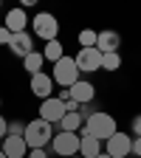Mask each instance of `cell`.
Returning a JSON list of instances; mask_svg holds the SVG:
<instances>
[{"instance_id":"obj_18","label":"cell","mask_w":141,"mask_h":158,"mask_svg":"<svg viewBox=\"0 0 141 158\" xmlns=\"http://www.w3.org/2000/svg\"><path fill=\"white\" fill-rule=\"evenodd\" d=\"M43 65H45V59H43V54H39V51H31L28 56H23V68H26L31 76L43 73Z\"/></svg>"},{"instance_id":"obj_6","label":"cell","mask_w":141,"mask_h":158,"mask_svg":"<svg viewBox=\"0 0 141 158\" xmlns=\"http://www.w3.org/2000/svg\"><path fill=\"white\" fill-rule=\"evenodd\" d=\"M105 144H107V150H105V152H107L110 158H127V155L133 152V135L118 130V133H113V135L107 138Z\"/></svg>"},{"instance_id":"obj_21","label":"cell","mask_w":141,"mask_h":158,"mask_svg":"<svg viewBox=\"0 0 141 158\" xmlns=\"http://www.w3.org/2000/svg\"><path fill=\"white\" fill-rule=\"evenodd\" d=\"M9 135H26V124H20V122H9Z\"/></svg>"},{"instance_id":"obj_16","label":"cell","mask_w":141,"mask_h":158,"mask_svg":"<svg viewBox=\"0 0 141 158\" xmlns=\"http://www.w3.org/2000/svg\"><path fill=\"white\" fill-rule=\"evenodd\" d=\"M118 45H122V37H118L116 31H102L96 40V48L102 51V54H116Z\"/></svg>"},{"instance_id":"obj_11","label":"cell","mask_w":141,"mask_h":158,"mask_svg":"<svg viewBox=\"0 0 141 158\" xmlns=\"http://www.w3.org/2000/svg\"><path fill=\"white\" fill-rule=\"evenodd\" d=\"M31 93L34 96H39L45 102V99H51L54 96V79L43 71V73H37V76H31Z\"/></svg>"},{"instance_id":"obj_9","label":"cell","mask_w":141,"mask_h":158,"mask_svg":"<svg viewBox=\"0 0 141 158\" xmlns=\"http://www.w3.org/2000/svg\"><path fill=\"white\" fill-rule=\"evenodd\" d=\"M68 93H71V102H76L79 107H82V105L93 102L96 88H93V82H88V79H79L76 85H71V88H68Z\"/></svg>"},{"instance_id":"obj_4","label":"cell","mask_w":141,"mask_h":158,"mask_svg":"<svg viewBox=\"0 0 141 158\" xmlns=\"http://www.w3.org/2000/svg\"><path fill=\"white\" fill-rule=\"evenodd\" d=\"M51 150L59 158H73V155H79V133H54Z\"/></svg>"},{"instance_id":"obj_28","label":"cell","mask_w":141,"mask_h":158,"mask_svg":"<svg viewBox=\"0 0 141 158\" xmlns=\"http://www.w3.org/2000/svg\"><path fill=\"white\" fill-rule=\"evenodd\" d=\"M0 158H6V152H3V150H0Z\"/></svg>"},{"instance_id":"obj_3","label":"cell","mask_w":141,"mask_h":158,"mask_svg":"<svg viewBox=\"0 0 141 158\" xmlns=\"http://www.w3.org/2000/svg\"><path fill=\"white\" fill-rule=\"evenodd\" d=\"M51 79H54V85H62V88L76 85V82H79V68H76V62H73V56H62V59H59V62L54 65Z\"/></svg>"},{"instance_id":"obj_24","label":"cell","mask_w":141,"mask_h":158,"mask_svg":"<svg viewBox=\"0 0 141 158\" xmlns=\"http://www.w3.org/2000/svg\"><path fill=\"white\" fill-rule=\"evenodd\" d=\"M133 135H135V138H141V116H135V118H133Z\"/></svg>"},{"instance_id":"obj_13","label":"cell","mask_w":141,"mask_h":158,"mask_svg":"<svg viewBox=\"0 0 141 158\" xmlns=\"http://www.w3.org/2000/svg\"><path fill=\"white\" fill-rule=\"evenodd\" d=\"M28 23H31V20H28V14H26L23 9H11V11L6 14V23H3V26H6L11 34H23Z\"/></svg>"},{"instance_id":"obj_17","label":"cell","mask_w":141,"mask_h":158,"mask_svg":"<svg viewBox=\"0 0 141 158\" xmlns=\"http://www.w3.org/2000/svg\"><path fill=\"white\" fill-rule=\"evenodd\" d=\"M62 56H65V45L59 43V40H51V43H45V51H43V59H45V62L56 65Z\"/></svg>"},{"instance_id":"obj_10","label":"cell","mask_w":141,"mask_h":158,"mask_svg":"<svg viewBox=\"0 0 141 158\" xmlns=\"http://www.w3.org/2000/svg\"><path fill=\"white\" fill-rule=\"evenodd\" d=\"M0 150L6 152V158H26L28 155V144L23 135H6L0 141Z\"/></svg>"},{"instance_id":"obj_19","label":"cell","mask_w":141,"mask_h":158,"mask_svg":"<svg viewBox=\"0 0 141 158\" xmlns=\"http://www.w3.org/2000/svg\"><path fill=\"white\" fill-rule=\"evenodd\" d=\"M122 68V56L116 54H102V71H118Z\"/></svg>"},{"instance_id":"obj_26","label":"cell","mask_w":141,"mask_h":158,"mask_svg":"<svg viewBox=\"0 0 141 158\" xmlns=\"http://www.w3.org/2000/svg\"><path fill=\"white\" fill-rule=\"evenodd\" d=\"M133 152L141 158V138H133Z\"/></svg>"},{"instance_id":"obj_25","label":"cell","mask_w":141,"mask_h":158,"mask_svg":"<svg viewBox=\"0 0 141 158\" xmlns=\"http://www.w3.org/2000/svg\"><path fill=\"white\" fill-rule=\"evenodd\" d=\"M26 158H48V155H45V150H28Z\"/></svg>"},{"instance_id":"obj_20","label":"cell","mask_w":141,"mask_h":158,"mask_svg":"<svg viewBox=\"0 0 141 158\" xmlns=\"http://www.w3.org/2000/svg\"><path fill=\"white\" fill-rule=\"evenodd\" d=\"M96 40H99V34L90 31V28L79 31V45H82V48H96Z\"/></svg>"},{"instance_id":"obj_12","label":"cell","mask_w":141,"mask_h":158,"mask_svg":"<svg viewBox=\"0 0 141 158\" xmlns=\"http://www.w3.org/2000/svg\"><path fill=\"white\" fill-rule=\"evenodd\" d=\"M102 152L105 150H102V141H99V138H93L88 133H79V155L82 158H96Z\"/></svg>"},{"instance_id":"obj_2","label":"cell","mask_w":141,"mask_h":158,"mask_svg":"<svg viewBox=\"0 0 141 158\" xmlns=\"http://www.w3.org/2000/svg\"><path fill=\"white\" fill-rule=\"evenodd\" d=\"M26 144L28 150H45V144L54 138V124L43 122V118H34V122L26 124Z\"/></svg>"},{"instance_id":"obj_8","label":"cell","mask_w":141,"mask_h":158,"mask_svg":"<svg viewBox=\"0 0 141 158\" xmlns=\"http://www.w3.org/2000/svg\"><path fill=\"white\" fill-rule=\"evenodd\" d=\"M65 113H68V110H65V102H59L56 96L45 99V102L39 105V118H43V122H48V124H59Z\"/></svg>"},{"instance_id":"obj_15","label":"cell","mask_w":141,"mask_h":158,"mask_svg":"<svg viewBox=\"0 0 141 158\" xmlns=\"http://www.w3.org/2000/svg\"><path fill=\"white\" fill-rule=\"evenodd\" d=\"M56 127H59V133H79L85 127V113L82 110H79V113H65L62 122H59Z\"/></svg>"},{"instance_id":"obj_22","label":"cell","mask_w":141,"mask_h":158,"mask_svg":"<svg viewBox=\"0 0 141 158\" xmlns=\"http://www.w3.org/2000/svg\"><path fill=\"white\" fill-rule=\"evenodd\" d=\"M9 43H11V31L6 26H0V45H9Z\"/></svg>"},{"instance_id":"obj_27","label":"cell","mask_w":141,"mask_h":158,"mask_svg":"<svg viewBox=\"0 0 141 158\" xmlns=\"http://www.w3.org/2000/svg\"><path fill=\"white\" fill-rule=\"evenodd\" d=\"M96 158H110V155H107V152H102V155H96Z\"/></svg>"},{"instance_id":"obj_30","label":"cell","mask_w":141,"mask_h":158,"mask_svg":"<svg viewBox=\"0 0 141 158\" xmlns=\"http://www.w3.org/2000/svg\"><path fill=\"white\" fill-rule=\"evenodd\" d=\"M0 105H3V99H0Z\"/></svg>"},{"instance_id":"obj_14","label":"cell","mask_w":141,"mask_h":158,"mask_svg":"<svg viewBox=\"0 0 141 158\" xmlns=\"http://www.w3.org/2000/svg\"><path fill=\"white\" fill-rule=\"evenodd\" d=\"M9 48H11V54H17V56H28V54L34 51V40H31L28 31H23V34H11Z\"/></svg>"},{"instance_id":"obj_7","label":"cell","mask_w":141,"mask_h":158,"mask_svg":"<svg viewBox=\"0 0 141 158\" xmlns=\"http://www.w3.org/2000/svg\"><path fill=\"white\" fill-rule=\"evenodd\" d=\"M73 62H76L79 73L102 71V51H99V48H79V54L73 56Z\"/></svg>"},{"instance_id":"obj_5","label":"cell","mask_w":141,"mask_h":158,"mask_svg":"<svg viewBox=\"0 0 141 158\" xmlns=\"http://www.w3.org/2000/svg\"><path fill=\"white\" fill-rule=\"evenodd\" d=\"M31 28L39 40H45V43H51V40H56L59 34V23H56V17L48 14V11H39L34 20H31Z\"/></svg>"},{"instance_id":"obj_1","label":"cell","mask_w":141,"mask_h":158,"mask_svg":"<svg viewBox=\"0 0 141 158\" xmlns=\"http://www.w3.org/2000/svg\"><path fill=\"white\" fill-rule=\"evenodd\" d=\"M79 133H88V135L99 138V141L105 144L113 133H118V127H116V118H113L110 113H90V116L85 118V127L79 130Z\"/></svg>"},{"instance_id":"obj_23","label":"cell","mask_w":141,"mask_h":158,"mask_svg":"<svg viewBox=\"0 0 141 158\" xmlns=\"http://www.w3.org/2000/svg\"><path fill=\"white\" fill-rule=\"evenodd\" d=\"M6 135H9V122H6L3 116H0V141H3Z\"/></svg>"},{"instance_id":"obj_29","label":"cell","mask_w":141,"mask_h":158,"mask_svg":"<svg viewBox=\"0 0 141 158\" xmlns=\"http://www.w3.org/2000/svg\"><path fill=\"white\" fill-rule=\"evenodd\" d=\"M73 158H82V155H73Z\"/></svg>"}]
</instances>
